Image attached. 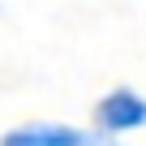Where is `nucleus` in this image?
Masks as SVG:
<instances>
[{"label":"nucleus","mask_w":146,"mask_h":146,"mask_svg":"<svg viewBox=\"0 0 146 146\" xmlns=\"http://www.w3.org/2000/svg\"><path fill=\"white\" fill-rule=\"evenodd\" d=\"M90 129L108 142V137H125V133H137L146 129V95L133 90V86H112L95 112H90Z\"/></svg>","instance_id":"f257e3e1"},{"label":"nucleus","mask_w":146,"mask_h":146,"mask_svg":"<svg viewBox=\"0 0 146 146\" xmlns=\"http://www.w3.org/2000/svg\"><path fill=\"white\" fill-rule=\"evenodd\" d=\"M95 129L69 125V120H26L0 133V146H99Z\"/></svg>","instance_id":"f03ea898"},{"label":"nucleus","mask_w":146,"mask_h":146,"mask_svg":"<svg viewBox=\"0 0 146 146\" xmlns=\"http://www.w3.org/2000/svg\"><path fill=\"white\" fill-rule=\"evenodd\" d=\"M99 146H120V142H112V137H108V142H99Z\"/></svg>","instance_id":"7ed1b4c3"}]
</instances>
